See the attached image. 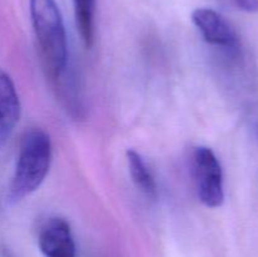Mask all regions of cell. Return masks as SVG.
Wrapping results in <instances>:
<instances>
[{
    "instance_id": "6da1fadb",
    "label": "cell",
    "mask_w": 258,
    "mask_h": 257,
    "mask_svg": "<svg viewBox=\"0 0 258 257\" xmlns=\"http://www.w3.org/2000/svg\"><path fill=\"white\" fill-rule=\"evenodd\" d=\"M29 10L45 72L59 81L68 67V39L59 8L54 0H29Z\"/></svg>"
},
{
    "instance_id": "7a4b0ae2",
    "label": "cell",
    "mask_w": 258,
    "mask_h": 257,
    "mask_svg": "<svg viewBox=\"0 0 258 257\" xmlns=\"http://www.w3.org/2000/svg\"><path fill=\"white\" fill-rule=\"evenodd\" d=\"M53 149L49 135L42 128H32L23 135L8 202L15 204L34 193L48 175Z\"/></svg>"
},
{
    "instance_id": "3957f363",
    "label": "cell",
    "mask_w": 258,
    "mask_h": 257,
    "mask_svg": "<svg viewBox=\"0 0 258 257\" xmlns=\"http://www.w3.org/2000/svg\"><path fill=\"white\" fill-rule=\"evenodd\" d=\"M193 170L199 201L208 208L221 207L224 202L223 170L211 148L198 146L194 149Z\"/></svg>"
},
{
    "instance_id": "277c9868",
    "label": "cell",
    "mask_w": 258,
    "mask_h": 257,
    "mask_svg": "<svg viewBox=\"0 0 258 257\" xmlns=\"http://www.w3.org/2000/svg\"><path fill=\"white\" fill-rule=\"evenodd\" d=\"M191 20L207 43L237 54L241 43L234 28L223 15L211 8H198L191 13Z\"/></svg>"
},
{
    "instance_id": "5b68a950",
    "label": "cell",
    "mask_w": 258,
    "mask_h": 257,
    "mask_svg": "<svg viewBox=\"0 0 258 257\" xmlns=\"http://www.w3.org/2000/svg\"><path fill=\"white\" fill-rule=\"evenodd\" d=\"M38 244L44 257H77L70 223L62 217H50L40 227Z\"/></svg>"
},
{
    "instance_id": "8992f818",
    "label": "cell",
    "mask_w": 258,
    "mask_h": 257,
    "mask_svg": "<svg viewBox=\"0 0 258 257\" xmlns=\"http://www.w3.org/2000/svg\"><path fill=\"white\" fill-rule=\"evenodd\" d=\"M22 105L12 77L0 68V149L19 122Z\"/></svg>"
},
{
    "instance_id": "52a82bcc",
    "label": "cell",
    "mask_w": 258,
    "mask_h": 257,
    "mask_svg": "<svg viewBox=\"0 0 258 257\" xmlns=\"http://www.w3.org/2000/svg\"><path fill=\"white\" fill-rule=\"evenodd\" d=\"M126 159H127L128 171H130V175L135 185L148 198L155 201L158 198V185H156L155 178L149 169L145 159L134 149H128L126 151Z\"/></svg>"
},
{
    "instance_id": "ba28073f",
    "label": "cell",
    "mask_w": 258,
    "mask_h": 257,
    "mask_svg": "<svg viewBox=\"0 0 258 257\" xmlns=\"http://www.w3.org/2000/svg\"><path fill=\"white\" fill-rule=\"evenodd\" d=\"M96 0H75V15L83 44L91 48L95 42Z\"/></svg>"
},
{
    "instance_id": "9c48e42d",
    "label": "cell",
    "mask_w": 258,
    "mask_h": 257,
    "mask_svg": "<svg viewBox=\"0 0 258 257\" xmlns=\"http://www.w3.org/2000/svg\"><path fill=\"white\" fill-rule=\"evenodd\" d=\"M237 7L246 13L258 12V0H232Z\"/></svg>"
},
{
    "instance_id": "30bf717a",
    "label": "cell",
    "mask_w": 258,
    "mask_h": 257,
    "mask_svg": "<svg viewBox=\"0 0 258 257\" xmlns=\"http://www.w3.org/2000/svg\"><path fill=\"white\" fill-rule=\"evenodd\" d=\"M0 257H15L7 246H0Z\"/></svg>"
}]
</instances>
